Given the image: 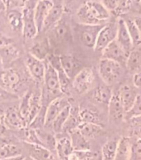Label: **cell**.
Wrapping results in <instances>:
<instances>
[{
    "label": "cell",
    "instance_id": "cell-1",
    "mask_svg": "<svg viewBox=\"0 0 141 160\" xmlns=\"http://www.w3.org/2000/svg\"><path fill=\"white\" fill-rule=\"evenodd\" d=\"M110 12L99 1H88L78 8L77 18L82 25H103L110 18Z\"/></svg>",
    "mask_w": 141,
    "mask_h": 160
},
{
    "label": "cell",
    "instance_id": "cell-2",
    "mask_svg": "<svg viewBox=\"0 0 141 160\" xmlns=\"http://www.w3.org/2000/svg\"><path fill=\"white\" fill-rule=\"evenodd\" d=\"M44 91L42 93V105L47 102V106L50 102L57 98L62 97V93L59 78L57 71L49 62L46 60V73H45L44 82H43Z\"/></svg>",
    "mask_w": 141,
    "mask_h": 160
},
{
    "label": "cell",
    "instance_id": "cell-3",
    "mask_svg": "<svg viewBox=\"0 0 141 160\" xmlns=\"http://www.w3.org/2000/svg\"><path fill=\"white\" fill-rule=\"evenodd\" d=\"M37 1H26L24 7L22 8V18H23V28L22 35L26 40L33 39L37 35V30L35 22V7Z\"/></svg>",
    "mask_w": 141,
    "mask_h": 160
},
{
    "label": "cell",
    "instance_id": "cell-4",
    "mask_svg": "<svg viewBox=\"0 0 141 160\" xmlns=\"http://www.w3.org/2000/svg\"><path fill=\"white\" fill-rule=\"evenodd\" d=\"M123 73V66L110 59L101 58L99 63V74L106 85L113 84Z\"/></svg>",
    "mask_w": 141,
    "mask_h": 160
},
{
    "label": "cell",
    "instance_id": "cell-5",
    "mask_svg": "<svg viewBox=\"0 0 141 160\" xmlns=\"http://www.w3.org/2000/svg\"><path fill=\"white\" fill-rule=\"evenodd\" d=\"M117 31H118L117 21L106 23L100 31L94 49L97 52H103L106 48L108 47L115 40H116Z\"/></svg>",
    "mask_w": 141,
    "mask_h": 160
},
{
    "label": "cell",
    "instance_id": "cell-6",
    "mask_svg": "<svg viewBox=\"0 0 141 160\" xmlns=\"http://www.w3.org/2000/svg\"><path fill=\"white\" fill-rule=\"evenodd\" d=\"M25 64L29 74L36 82L38 83L44 82L45 73H46V61L38 59L28 53L25 59Z\"/></svg>",
    "mask_w": 141,
    "mask_h": 160
},
{
    "label": "cell",
    "instance_id": "cell-7",
    "mask_svg": "<svg viewBox=\"0 0 141 160\" xmlns=\"http://www.w3.org/2000/svg\"><path fill=\"white\" fill-rule=\"evenodd\" d=\"M94 79L95 76L92 68H84L72 80V85L77 92L84 93L92 88Z\"/></svg>",
    "mask_w": 141,
    "mask_h": 160
},
{
    "label": "cell",
    "instance_id": "cell-8",
    "mask_svg": "<svg viewBox=\"0 0 141 160\" xmlns=\"http://www.w3.org/2000/svg\"><path fill=\"white\" fill-rule=\"evenodd\" d=\"M22 148L24 152H27V157L33 160H59L56 153L42 145L30 144L23 142Z\"/></svg>",
    "mask_w": 141,
    "mask_h": 160
},
{
    "label": "cell",
    "instance_id": "cell-9",
    "mask_svg": "<svg viewBox=\"0 0 141 160\" xmlns=\"http://www.w3.org/2000/svg\"><path fill=\"white\" fill-rule=\"evenodd\" d=\"M70 102L64 97H59L50 102L46 111V119H45V127L51 128L52 122H54L56 118L62 112L65 108L69 106Z\"/></svg>",
    "mask_w": 141,
    "mask_h": 160
},
{
    "label": "cell",
    "instance_id": "cell-10",
    "mask_svg": "<svg viewBox=\"0 0 141 160\" xmlns=\"http://www.w3.org/2000/svg\"><path fill=\"white\" fill-rule=\"evenodd\" d=\"M128 56H129V53L118 43L116 40L111 42L102 52V58L112 60L121 64L122 66L123 65L126 66Z\"/></svg>",
    "mask_w": 141,
    "mask_h": 160
},
{
    "label": "cell",
    "instance_id": "cell-11",
    "mask_svg": "<svg viewBox=\"0 0 141 160\" xmlns=\"http://www.w3.org/2000/svg\"><path fill=\"white\" fill-rule=\"evenodd\" d=\"M4 125L6 127L17 130H21L27 127V123L20 114L18 105H14L12 107L8 108L5 111Z\"/></svg>",
    "mask_w": 141,
    "mask_h": 160
},
{
    "label": "cell",
    "instance_id": "cell-12",
    "mask_svg": "<svg viewBox=\"0 0 141 160\" xmlns=\"http://www.w3.org/2000/svg\"><path fill=\"white\" fill-rule=\"evenodd\" d=\"M47 62L54 68L57 71L58 78H59L60 83H61V88H62V93H66L69 91V88L71 87V84H72V81L70 79V78L67 76V74L65 72L64 69L62 68V66L61 64L59 56L56 55H50L47 58Z\"/></svg>",
    "mask_w": 141,
    "mask_h": 160
},
{
    "label": "cell",
    "instance_id": "cell-13",
    "mask_svg": "<svg viewBox=\"0 0 141 160\" xmlns=\"http://www.w3.org/2000/svg\"><path fill=\"white\" fill-rule=\"evenodd\" d=\"M60 61L62 66V68L64 69L65 72L67 76L70 78V79L73 80L74 78L77 75V73L82 70L84 68H82V62L77 58L71 56V55H63L60 56Z\"/></svg>",
    "mask_w": 141,
    "mask_h": 160
},
{
    "label": "cell",
    "instance_id": "cell-14",
    "mask_svg": "<svg viewBox=\"0 0 141 160\" xmlns=\"http://www.w3.org/2000/svg\"><path fill=\"white\" fill-rule=\"evenodd\" d=\"M104 25H84L81 31V40L82 43L86 47L95 48L99 32Z\"/></svg>",
    "mask_w": 141,
    "mask_h": 160
},
{
    "label": "cell",
    "instance_id": "cell-15",
    "mask_svg": "<svg viewBox=\"0 0 141 160\" xmlns=\"http://www.w3.org/2000/svg\"><path fill=\"white\" fill-rule=\"evenodd\" d=\"M64 12V6L62 2L53 1V5L50 9L47 18L45 20L42 31L52 29L62 20V17Z\"/></svg>",
    "mask_w": 141,
    "mask_h": 160
},
{
    "label": "cell",
    "instance_id": "cell-16",
    "mask_svg": "<svg viewBox=\"0 0 141 160\" xmlns=\"http://www.w3.org/2000/svg\"><path fill=\"white\" fill-rule=\"evenodd\" d=\"M117 93H118L120 100L125 111V113H126L134 105L139 94L137 93V91L134 87L133 88L132 86L128 84L122 85L121 87L120 88Z\"/></svg>",
    "mask_w": 141,
    "mask_h": 160
},
{
    "label": "cell",
    "instance_id": "cell-17",
    "mask_svg": "<svg viewBox=\"0 0 141 160\" xmlns=\"http://www.w3.org/2000/svg\"><path fill=\"white\" fill-rule=\"evenodd\" d=\"M64 134L65 133H61V136L57 137L56 154L59 160H68L70 155L74 152L69 135Z\"/></svg>",
    "mask_w": 141,
    "mask_h": 160
},
{
    "label": "cell",
    "instance_id": "cell-18",
    "mask_svg": "<svg viewBox=\"0 0 141 160\" xmlns=\"http://www.w3.org/2000/svg\"><path fill=\"white\" fill-rule=\"evenodd\" d=\"M118 23V31H117L116 41L120 46L126 51L128 53L134 49V44L132 42L131 37L129 35L124 18H120L117 20Z\"/></svg>",
    "mask_w": 141,
    "mask_h": 160
},
{
    "label": "cell",
    "instance_id": "cell-19",
    "mask_svg": "<svg viewBox=\"0 0 141 160\" xmlns=\"http://www.w3.org/2000/svg\"><path fill=\"white\" fill-rule=\"evenodd\" d=\"M53 5V1H37L35 7L34 15L35 22L37 25L38 32H42L43 29L45 20L47 18L50 9Z\"/></svg>",
    "mask_w": 141,
    "mask_h": 160
},
{
    "label": "cell",
    "instance_id": "cell-20",
    "mask_svg": "<svg viewBox=\"0 0 141 160\" xmlns=\"http://www.w3.org/2000/svg\"><path fill=\"white\" fill-rule=\"evenodd\" d=\"M21 76L17 71L13 68H6L2 74L1 86L14 92V90L21 83Z\"/></svg>",
    "mask_w": 141,
    "mask_h": 160
},
{
    "label": "cell",
    "instance_id": "cell-21",
    "mask_svg": "<svg viewBox=\"0 0 141 160\" xmlns=\"http://www.w3.org/2000/svg\"><path fill=\"white\" fill-rule=\"evenodd\" d=\"M51 32H52L51 36L53 40H55V42L58 43L69 42L72 38L69 26L62 20H61L53 28L51 29Z\"/></svg>",
    "mask_w": 141,
    "mask_h": 160
},
{
    "label": "cell",
    "instance_id": "cell-22",
    "mask_svg": "<svg viewBox=\"0 0 141 160\" xmlns=\"http://www.w3.org/2000/svg\"><path fill=\"white\" fill-rule=\"evenodd\" d=\"M108 111H109L110 117L115 122L121 121L125 116V111L117 92L113 94V97L108 104Z\"/></svg>",
    "mask_w": 141,
    "mask_h": 160
},
{
    "label": "cell",
    "instance_id": "cell-23",
    "mask_svg": "<svg viewBox=\"0 0 141 160\" xmlns=\"http://www.w3.org/2000/svg\"><path fill=\"white\" fill-rule=\"evenodd\" d=\"M49 52L50 44L47 38L36 42L29 50V54L42 61H46L47 59V58L50 56Z\"/></svg>",
    "mask_w": 141,
    "mask_h": 160
},
{
    "label": "cell",
    "instance_id": "cell-24",
    "mask_svg": "<svg viewBox=\"0 0 141 160\" xmlns=\"http://www.w3.org/2000/svg\"><path fill=\"white\" fill-rule=\"evenodd\" d=\"M68 135L71 138L75 151H90L91 150L89 140H87L82 134V132H80L78 128L68 132Z\"/></svg>",
    "mask_w": 141,
    "mask_h": 160
},
{
    "label": "cell",
    "instance_id": "cell-25",
    "mask_svg": "<svg viewBox=\"0 0 141 160\" xmlns=\"http://www.w3.org/2000/svg\"><path fill=\"white\" fill-rule=\"evenodd\" d=\"M7 19L12 30L22 33V28H23L22 9L13 8V9L7 10Z\"/></svg>",
    "mask_w": 141,
    "mask_h": 160
},
{
    "label": "cell",
    "instance_id": "cell-26",
    "mask_svg": "<svg viewBox=\"0 0 141 160\" xmlns=\"http://www.w3.org/2000/svg\"><path fill=\"white\" fill-rule=\"evenodd\" d=\"M79 108H72L71 109V112L68 118L67 119L66 122H65L64 126H63V129H62V133H67L68 134V132L74 129H77L80 127V125L82 124V119L81 117V113H80Z\"/></svg>",
    "mask_w": 141,
    "mask_h": 160
},
{
    "label": "cell",
    "instance_id": "cell-27",
    "mask_svg": "<svg viewBox=\"0 0 141 160\" xmlns=\"http://www.w3.org/2000/svg\"><path fill=\"white\" fill-rule=\"evenodd\" d=\"M19 50L12 43L0 48V58L5 67L16 61L19 58Z\"/></svg>",
    "mask_w": 141,
    "mask_h": 160
},
{
    "label": "cell",
    "instance_id": "cell-28",
    "mask_svg": "<svg viewBox=\"0 0 141 160\" xmlns=\"http://www.w3.org/2000/svg\"><path fill=\"white\" fill-rule=\"evenodd\" d=\"M126 67L134 73L141 72V46L134 48V49L129 53L127 58Z\"/></svg>",
    "mask_w": 141,
    "mask_h": 160
},
{
    "label": "cell",
    "instance_id": "cell-29",
    "mask_svg": "<svg viewBox=\"0 0 141 160\" xmlns=\"http://www.w3.org/2000/svg\"><path fill=\"white\" fill-rule=\"evenodd\" d=\"M23 148L20 145L7 142L0 148V159L23 156Z\"/></svg>",
    "mask_w": 141,
    "mask_h": 160
},
{
    "label": "cell",
    "instance_id": "cell-30",
    "mask_svg": "<svg viewBox=\"0 0 141 160\" xmlns=\"http://www.w3.org/2000/svg\"><path fill=\"white\" fill-rule=\"evenodd\" d=\"M111 88L108 85L99 86L97 87L93 92L92 98L96 102L101 103V104H109L112 97H113Z\"/></svg>",
    "mask_w": 141,
    "mask_h": 160
},
{
    "label": "cell",
    "instance_id": "cell-31",
    "mask_svg": "<svg viewBox=\"0 0 141 160\" xmlns=\"http://www.w3.org/2000/svg\"><path fill=\"white\" fill-rule=\"evenodd\" d=\"M132 142L129 138L122 137L119 139V145L115 160H129Z\"/></svg>",
    "mask_w": 141,
    "mask_h": 160
},
{
    "label": "cell",
    "instance_id": "cell-32",
    "mask_svg": "<svg viewBox=\"0 0 141 160\" xmlns=\"http://www.w3.org/2000/svg\"><path fill=\"white\" fill-rule=\"evenodd\" d=\"M37 135L39 137L40 142L42 146L45 147L52 152L56 153V144H57V137L55 134H52L51 132H47L42 128L36 129Z\"/></svg>",
    "mask_w": 141,
    "mask_h": 160
},
{
    "label": "cell",
    "instance_id": "cell-33",
    "mask_svg": "<svg viewBox=\"0 0 141 160\" xmlns=\"http://www.w3.org/2000/svg\"><path fill=\"white\" fill-rule=\"evenodd\" d=\"M119 145V139H110L105 142L101 148L103 160H115Z\"/></svg>",
    "mask_w": 141,
    "mask_h": 160
},
{
    "label": "cell",
    "instance_id": "cell-34",
    "mask_svg": "<svg viewBox=\"0 0 141 160\" xmlns=\"http://www.w3.org/2000/svg\"><path fill=\"white\" fill-rule=\"evenodd\" d=\"M127 29L131 37L132 42L134 44V48L141 46V32L139 28L134 22V19L131 18H124Z\"/></svg>",
    "mask_w": 141,
    "mask_h": 160
},
{
    "label": "cell",
    "instance_id": "cell-35",
    "mask_svg": "<svg viewBox=\"0 0 141 160\" xmlns=\"http://www.w3.org/2000/svg\"><path fill=\"white\" fill-rule=\"evenodd\" d=\"M80 132L84 136L87 140L96 137L102 132L101 125L94 124V123H87V122H82L78 128Z\"/></svg>",
    "mask_w": 141,
    "mask_h": 160
},
{
    "label": "cell",
    "instance_id": "cell-36",
    "mask_svg": "<svg viewBox=\"0 0 141 160\" xmlns=\"http://www.w3.org/2000/svg\"><path fill=\"white\" fill-rule=\"evenodd\" d=\"M71 109H72V106L71 105L65 108L64 109L62 110V112L56 118L54 122H52L51 128H52L53 132H55L56 134H60V133L62 132L63 126H64L65 122H66L67 119L69 117Z\"/></svg>",
    "mask_w": 141,
    "mask_h": 160
},
{
    "label": "cell",
    "instance_id": "cell-37",
    "mask_svg": "<svg viewBox=\"0 0 141 160\" xmlns=\"http://www.w3.org/2000/svg\"><path fill=\"white\" fill-rule=\"evenodd\" d=\"M31 95L32 92L28 91L23 95L22 99L20 100L19 103H18V109L19 112L22 118L27 123V127H28V118H29V112H30V99H31Z\"/></svg>",
    "mask_w": 141,
    "mask_h": 160
},
{
    "label": "cell",
    "instance_id": "cell-38",
    "mask_svg": "<svg viewBox=\"0 0 141 160\" xmlns=\"http://www.w3.org/2000/svg\"><path fill=\"white\" fill-rule=\"evenodd\" d=\"M129 132L134 139H141V116L129 119Z\"/></svg>",
    "mask_w": 141,
    "mask_h": 160
},
{
    "label": "cell",
    "instance_id": "cell-39",
    "mask_svg": "<svg viewBox=\"0 0 141 160\" xmlns=\"http://www.w3.org/2000/svg\"><path fill=\"white\" fill-rule=\"evenodd\" d=\"M81 117H82V122H87V123H94V124H100V122H101L99 118V116L96 112H93L91 109H81L80 111Z\"/></svg>",
    "mask_w": 141,
    "mask_h": 160
},
{
    "label": "cell",
    "instance_id": "cell-40",
    "mask_svg": "<svg viewBox=\"0 0 141 160\" xmlns=\"http://www.w3.org/2000/svg\"><path fill=\"white\" fill-rule=\"evenodd\" d=\"M18 100V96L0 85V104L4 102H15Z\"/></svg>",
    "mask_w": 141,
    "mask_h": 160
},
{
    "label": "cell",
    "instance_id": "cell-41",
    "mask_svg": "<svg viewBox=\"0 0 141 160\" xmlns=\"http://www.w3.org/2000/svg\"><path fill=\"white\" fill-rule=\"evenodd\" d=\"M141 116V94L137 97L135 102H134V105L132 106V108L125 113V118L127 120L130 119L134 117H139Z\"/></svg>",
    "mask_w": 141,
    "mask_h": 160
},
{
    "label": "cell",
    "instance_id": "cell-42",
    "mask_svg": "<svg viewBox=\"0 0 141 160\" xmlns=\"http://www.w3.org/2000/svg\"><path fill=\"white\" fill-rule=\"evenodd\" d=\"M129 160H141V139H134L132 142Z\"/></svg>",
    "mask_w": 141,
    "mask_h": 160
},
{
    "label": "cell",
    "instance_id": "cell-43",
    "mask_svg": "<svg viewBox=\"0 0 141 160\" xmlns=\"http://www.w3.org/2000/svg\"><path fill=\"white\" fill-rule=\"evenodd\" d=\"M105 7L106 8V9L110 12H115L116 9L117 5H118V1L115 0H107V1H101Z\"/></svg>",
    "mask_w": 141,
    "mask_h": 160
},
{
    "label": "cell",
    "instance_id": "cell-44",
    "mask_svg": "<svg viewBox=\"0 0 141 160\" xmlns=\"http://www.w3.org/2000/svg\"><path fill=\"white\" fill-rule=\"evenodd\" d=\"M133 82L135 88H141V72L134 73V77H133Z\"/></svg>",
    "mask_w": 141,
    "mask_h": 160
},
{
    "label": "cell",
    "instance_id": "cell-45",
    "mask_svg": "<svg viewBox=\"0 0 141 160\" xmlns=\"http://www.w3.org/2000/svg\"><path fill=\"white\" fill-rule=\"evenodd\" d=\"M4 118H5V110L2 108V105L0 104V125H4Z\"/></svg>",
    "mask_w": 141,
    "mask_h": 160
},
{
    "label": "cell",
    "instance_id": "cell-46",
    "mask_svg": "<svg viewBox=\"0 0 141 160\" xmlns=\"http://www.w3.org/2000/svg\"><path fill=\"white\" fill-rule=\"evenodd\" d=\"M5 69H6V68H5L4 64H3V62H2L1 58H0V85H1V82H2V74H3Z\"/></svg>",
    "mask_w": 141,
    "mask_h": 160
},
{
    "label": "cell",
    "instance_id": "cell-47",
    "mask_svg": "<svg viewBox=\"0 0 141 160\" xmlns=\"http://www.w3.org/2000/svg\"><path fill=\"white\" fill-rule=\"evenodd\" d=\"M25 158V156H19V157L9 158H1L0 160H22Z\"/></svg>",
    "mask_w": 141,
    "mask_h": 160
},
{
    "label": "cell",
    "instance_id": "cell-48",
    "mask_svg": "<svg viewBox=\"0 0 141 160\" xmlns=\"http://www.w3.org/2000/svg\"><path fill=\"white\" fill-rule=\"evenodd\" d=\"M134 22H135V23L137 24V26H138L139 31H140L141 32V17L136 18L134 19Z\"/></svg>",
    "mask_w": 141,
    "mask_h": 160
},
{
    "label": "cell",
    "instance_id": "cell-49",
    "mask_svg": "<svg viewBox=\"0 0 141 160\" xmlns=\"http://www.w3.org/2000/svg\"><path fill=\"white\" fill-rule=\"evenodd\" d=\"M97 155L98 154L95 153V154L92 155V156H90V157H87V158H83L82 160H96Z\"/></svg>",
    "mask_w": 141,
    "mask_h": 160
},
{
    "label": "cell",
    "instance_id": "cell-50",
    "mask_svg": "<svg viewBox=\"0 0 141 160\" xmlns=\"http://www.w3.org/2000/svg\"><path fill=\"white\" fill-rule=\"evenodd\" d=\"M4 10H6V7H5L4 2L0 1V12H2V11H4Z\"/></svg>",
    "mask_w": 141,
    "mask_h": 160
},
{
    "label": "cell",
    "instance_id": "cell-51",
    "mask_svg": "<svg viewBox=\"0 0 141 160\" xmlns=\"http://www.w3.org/2000/svg\"><path fill=\"white\" fill-rule=\"evenodd\" d=\"M5 131V125L3 126V124L0 125V135L2 134V132Z\"/></svg>",
    "mask_w": 141,
    "mask_h": 160
},
{
    "label": "cell",
    "instance_id": "cell-52",
    "mask_svg": "<svg viewBox=\"0 0 141 160\" xmlns=\"http://www.w3.org/2000/svg\"><path fill=\"white\" fill-rule=\"evenodd\" d=\"M96 160H103V158H102V157H101V154H98V155H97Z\"/></svg>",
    "mask_w": 141,
    "mask_h": 160
},
{
    "label": "cell",
    "instance_id": "cell-53",
    "mask_svg": "<svg viewBox=\"0 0 141 160\" xmlns=\"http://www.w3.org/2000/svg\"><path fill=\"white\" fill-rule=\"evenodd\" d=\"M22 160H33V159H32V158H31L26 156V157H25L24 158H23V159H22Z\"/></svg>",
    "mask_w": 141,
    "mask_h": 160
},
{
    "label": "cell",
    "instance_id": "cell-54",
    "mask_svg": "<svg viewBox=\"0 0 141 160\" xmlns=\"http://www.w3.org/2000/svg\"><path fill=\"white\" fill-rule=\"evenodd\" d=\"M139 5H140V6H141V1H140V2H139Z\"/></svg>",
    "mask_w": 141,
    "mask_h": 160
}]
</instances>
